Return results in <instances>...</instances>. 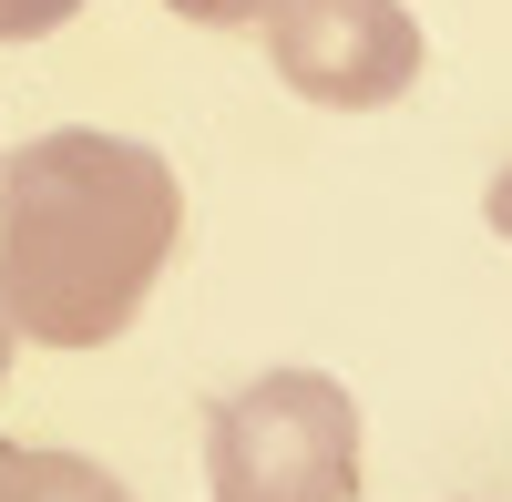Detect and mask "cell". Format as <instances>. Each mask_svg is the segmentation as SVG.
Listing matches in <instances>:
<instances>
[{"mask_svg": "<svg viewBox=\"0 0 512 502\" xmlns=\"http://www.w3.org/2000/svg\"><path fill=\"white\" fill-rule=\"evenodd\" d=\"M482 216H492V226L512 236V164H502V175H492V195H482Z\"/></svg>", "mask_w": 512, "mask_h": 502, "instance_id": "obj_7", "label": "cell"}, {"mask_svg": "<svg viewBox=\"0 0 512 502\" xmlns=\"http://www.w3.org/2000/svg\"><path fill=\"white\" fill-rule=\"evenodd\" d=\"M175 164L134 134L62 123L0 154V318L31 349H103L175 257Z\"/></svg>", "mask_w": 512, "mask_h": 502, "instance_id": "obj_1", "label": "cell"}, {"mask_svg": "<svg viewBox=\"0 0 512 502\" xmlns=\"http://www.w3.org/2000/svg\"><path fill=\"white\" fill-rule=\"evenodd\" d=\"M0 502H134L103 462H82V451H0Z\"/></svg>", "mask_w": 512, "mask_h": 502, "instance_id": "obj_4", "label": "cell"}, {"mask_svg": "<svg viewBox=\"0 0 512 502\" xmlns=\"http://www.w3.org/2000/svg\"><path fill=\"white\" fill-rule=\"evenodd\" d=\"M164 11H185V21H205V31H236V21H267L277 0H164Z\"/></svg>", "mask_w": 512, "mask_h": 502, "instance_id": "obj_6", "label": "cell"}, {"mask_svg": "<svg viewBox=\"0 0 512 502\" xmlns=\"http://www.w3.org/2000/svg\"><path fill=\"white\" fill-rule=\"evenodd\" d=\"M82 11V0H0V41H41V31H62Z\"/></svg>", "mask_w": 512, "mask_h": 502, "instance_id": "obj_5", "label": "cell"}, {"mask_svg": "<svg viewBox=\"0 0 512 502\" xmlns=\"http://www.w3.org/2000/svg\"><path fill=\"white\" fill-rule=\"evenodd\" d=\"M267 62L287 93H308L328 113H379L420 82V21L400 0H277Z\"/></svg>", "mask_w": 512, "mask_h": 502, "instance_id": "obj_3", "label": "cell"}, {"mask_svg": "<svg viewBox=\"0 0 512 502\" xmlns=\"http://www.w3.org/2000/svg\"><path fill=\"white\" fill-rule=\"evenodd\" d=\"M216 502H349L359 492V400L328 369H267L205 421Z\"/></svg>", "mask_w": 512, "mask_h": 502, "instance_id": "obj_2", "label": "cell"}, {"mask_svg": "<svg viewBox=\"0 0 512 502\" xmlns=\"http://www.w3.org/2000/svg\"><path fill=\"white\" fill-rule=\"evenodd\" d=\"M0 369H11V318H0Z\"/></svg>", "mask_w": 512, "mask_h": 502, "instance_id": "obj_8", "label": "cell"}]
</instances>
